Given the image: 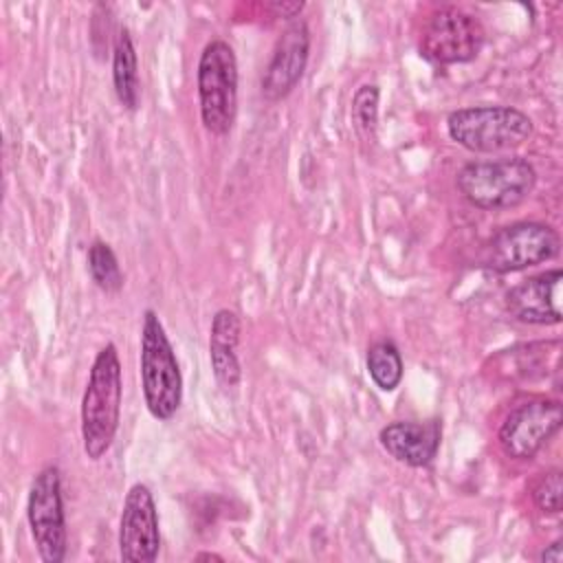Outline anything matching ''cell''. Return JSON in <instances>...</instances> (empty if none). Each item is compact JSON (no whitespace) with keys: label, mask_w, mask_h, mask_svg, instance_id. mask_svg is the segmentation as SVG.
<instances>
[{"label":"cell","mask_w":563,"mask_h":563,"mask_svg":"<svg viewBox=\"0 0 563 563\" xmlns=\"http://www.w3.org/2000/svg\"><path fill=\"white\" fill-rule=\"evenodd\" d=\"M123 376L114 343H106L90 367L81 398V440L88 460H101L117 435L121 418Z\"/></svg>","instance_id":"1"},{"label":"cell","mask_w":563,"mask_h":563,"mask_svg":"<svg viewBox=\"0 0 563 563\" xmlns=\"http://www.w3.org/2000/svg\"><path fill=\"white\" fill-rule=\"evenodd\" d=\"M455 185L473 207L501 211L528 200L537 185V172L521 156L473 161L457 172Z\"/></svg>","instance_id":"2"},{"label":"cell","mask_w":563,"mask_h":563,"mask_svg":"<svg viewBox=\"0 0 563 563\" xmlns=\"http://www.w3.org/2000/svg\"><path fill=\"white\" fill-rule=\"evenodd\" d=\"M141 387L147 411L156 420H169L183 405V374L154 310H145L141 325Z\"/></svg>","instance_id":"3"},{"label":"cell","mask_w":563,"mask_h":563,"mask_svg":"<svg viewBox=\"0 0 563 563\" xmlns=\"http://www.w3.org/2000/svg\"><path fill=\"white\" fill-rule=\"evenodd\" d=\"M446 132L468 152L495 154L526 143L532 134V121L512 106H471L446 117Z\"/></svg>","instance_id":"4"},{"label":"cell","mask_w":563,"mask_h":563,"mask_svg":"<svg viewBox=\"0 0 563 563\" xmlns=\"http://www.w3.org/2000/svg\"><path fill=\"white\" fill-rule=\"evenodd\" d=\"M196 86L205 130L216 136L229 134L238 114V59L229 42L211 40L202 48Z\"/></svg>","instance_id":"5"},{"label":"cell","mask_w":563,"mask_h":563,"mask_svg":"<svg viewBox=\"0 0 563 563\" xmlns=\"http://www.w3.org/2000/svg\"><path fill=\"white\" fill-rule=\"evenodd\" d=\"M484 40L482 22L473 13L449 4L427 18L420 33V55L440 66L466 64L479 55Z\"/></svg>","instance_id":"6"},{"label":"cell","mask_w":563,"mask_h":563,"mask_svg":"<svg viewBox=\"0 0 563 563\" xmlns=\"http://www.w3.org/2000/svg\"><path fill=\"white\" fill-rule=\"evenodd\" d=\"M26 519L37 554L44 563H62L66 556L68 532L62 499L59 468L48 464L31 482L26 499Z\"/></svg>","instance_id":"7"},{"label":"cell","mask_w":563,"mask_h":563,"mask_svg":"<svg viewBox=\"0 0 563 563\" xmlns=\"http://www.w3.org/2000/svg\"><path fill=\"white\" fill-rule=\"evenodd\" d=\"M561 251L559 233L543 222H512L490 235L484 266L495 273H515L554 260Z\"/></svg>","instance_id":"8"},{"label":"cell","mask_w":563,"mask_h":563,"mask_svg":"<svg viewBox=\"0 0 563 563\" xmlns=\"http://www.w3.org/2000/svg\"><path fill=\"white\" fill-rule=\"evenodd\" d=\"M563 424L559 400L537 396L517 405L499 427V446L512 460L534 457Z\"/></svg>","instance_id":"9"},{"label":"cell","mask_w":563,"mask_h":563,"mask_svg":"<svg viewBox=\"0 0 563 563\" xmlns=\"http://www.w3.org/2000/svg\"><path fill=\"white\" fill-rule=\"evenodd\" d=\"M161 550L158 510L145 484H132L119 519V556L128 563H152Z\"/></svg>","instance_id":"10"},{"label":"cell","mask_w":563,"mask_h":563,"mask_svg":"<svg viewBox=\"0 0 563 563\" xmlns=\"http://www.w3.org/2000/svg\"><path fill=\"white\" fill-rule=\"evenodd\" d=\"M310 55V29L303 20H292L275 42L271 62L262 75L260 90L266 101H279L299 84Z\"/></svg>","instance_id":"11"},{"label":"cell","mask_w":563,"mask_h":563,"mask_svg":"<svg viewBox=\"0 0 563 563\" xmlns=\"http://www.w3.org/2000/svg\"><path fill=\"white\" fill-rule=\"evenodd\" d=\"M561 268H552L532 277H526L512 286L506 295L508 312L530 325H554L561 323Z\"/></svg>","instance_id":"12"},{"label":"cell","mask_w":563,"mask_h":563,"mask_svg":"<svg viewBox=\"0 0 563 563\" xmlns=\"http://www.w3.org/2000/svg\"><path fill=\"white\" fill-rule=\"evenodd\" d=\"M380 446L400 464L420 468L429 466L438 455L442 427L438 420H396L380 429Z\"/></svg>","instance_id":"13"},{"label":"cell","mask_w":563,"mask_h":563,"mask_svg":"<svg viewBox=\"0 0 563 563\" xmlns=\"http://www.w3.org/2000/svg\"><path fill=\"white\" fill-rule=\"evenodd\" d=\"M112 86L119 103L134 112L139 108L141 88H139V57L134 40L128 29H119L112 44Z\"/></svg>","instance_id":"14"},{"label":"cell","mask_w":563,"mask_h":563,"mask_svg":"<svg viewBox=\"0 0 563 563\" xmlns=\"http://www.w3.org/2000/svg\"><path fill=\"white\" fill-rule=\"evenodd\" d=\"M365 363H367L369 378L374 380V385L378 389L394 391L400 385V380H402V356L389 339H383V341H376L374 345H369Z\"/></svg>","instance_id":"15"},{"label":"cell","mask_w":563,"mask_h":563,"mask_svg":"<svg viewBox=\"0 0 563 563\" xmlns=\"http://www.w3.org/2000/svg\"><path fill=\"white\" fill-rule=\"evenodd\" d=\"M88 273L95 286L108 295H117L123 288V273L119 260L108 242L95 240L88 246Z\"/></svg>","instance_id":"16"},{"label":"cell","mask_w":563,"mask_h":563,"mask_svg":"<svg viewBox=\"0 0 563 563\" xmlns=\"http://www.w3.org/2000/svg\"><path fill=\"white\" fill-rule=\"evenodd\" d=\"M378 99H380V90L376 84L358 86L352 97V110H350L352 125L363 143H372L376 139Z\"/></svg>","instance_id":"17"},{"label":"cell","mask_w":563,"mask_h":563,"mask_svg":"<svg viewBox=\"0 0 563 563\" xmlns=\"http://www.w3.org/2000/svg\"><path fill=\"white\" fill-rule=\"evenodd\" d=\"M209 361L216 380L222 387H235L242 378V365L238 361V354L233 347H222V345H211L209 343Z\"/></svg>","instance_id":"18"},{"label":"cell","mask_w":563,"mask_h":563,"mask_svg":"<svg viewBox=\"0 0 563 563\" xmlns=\"http://www.w3.org/2000/svg\"><path fill=\"white\" fill-rule=\"evenodd\" d=\"M532 499L539 510L543 512H561V499H563V477L559 468H552L539 477V482L532 488Z\"/></svg>","instance_id":"19"},{"label":"cell","mask_w":563,"mask_h":563,"mask_svg":"<svg viewBox=\"0 0 563 563\" xmlns=\"http://www.w3.org/2000/svg\"><path fill=\"white\" fill-rule=\"evenodd\" d=\"M240 334H242V321L233 310L222 308L213 314L211 334H209L211 345H222V347L235 350L240 343Z\"/></svg>","instance_id":"20"},{"label":"cell","mask_w":563,"mask_h":563,"mask_svg":"<svg viewBox=\"0 0 563 563\" xmlns=\"http://www.w3.org/2000/svg\"><path fill=\"white\" fill-rule=\"evenodd\" d=\"M266 9L275 15V18H284V20H292L301 13L303 9V2H282V0H275V2H268Z\"/></svg>","instance_id":"21"},{"label":"cell","mask_w":563,"mask_h":563,"mask_svg":"<svg viewBox=\"0 0 563 563\" xmlns=\"http://www.w3.org/2000/svg\"><path fill=\"white\" fill-rule=\"evenodd\" d=\"M539 559L541 561H554V563H559L561 559H563V550H561V541L556 539L554 543H550L541 554H539Z\"/></svg>","instance_id":"22"},{"label":"cell","mask_w":563,"mask_h":563,"mask_svg":"<svg viewBox=\"0 0 563 563\" xmlns=\"http://www.w3.org/2000/svg\"><path fill=\"white\" fill-rule=\"evenodd\" d=\"M205 559H207V561H211V559H213V561H222V556H220V554H213V552H200V554H196V561H205Z\"/></svg>","instance_id":"23"}]
</instances>
